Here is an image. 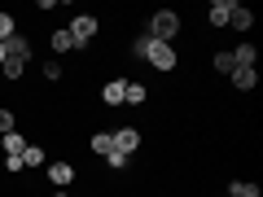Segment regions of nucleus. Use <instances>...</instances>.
I'll use <instances>...</instances> for the list:
<instances>
[{"label": "nucleus", "instance_id": "nucleus-5", "mask_svg": "<svg viewBox=\"0 0 263 197\" xmlns=\"http://www.w3.org/2000/svg\"><path fill=\"white\" fill-rule=\"evenodd\" d=\"M228 79H233V88H241V92H250V88L259 84V70H254V66H237V70H233Z\"/></svg>", "mask_w": 263, "mask_h": 197}, {"label": "nucleus", "instance_id": "nucleus-18", "mask_svg": "<svg viewBox=\"0 0 263 197\" xmlns=\"http://www.w3.org/2000/svg\"><path fill=\"white\" fill-rule=\"evenodd\" d=\"M215 70H219V75H233V70H237L233 53H215Z\"/></svg>", "mask_w": 263, "mask_h": 197}, {"label": "nucleus", "instance_id": "nucleus-22", "mask_svg": "<svg viewBox=\"0 0 263 197\" xmlns=\"http://www.w3.org/2000/svg\"><path fill=\"white\" fill-rule=\"evenodd\" d=\"M105 162H110V167L119 171V167H127V153H119V149H110V153H105Z\"/></svg>", "mask_w": 263, "mask_h": 197}, {"label": "nucleus", "instance_id": "nucleus-7", "mask_svg": "<svg viewBox=\"0 0 263 197\" xmlns=\"http://www.w3.org/2000/svg\"><path fill=\"white\" fill-rule=\"evenodd\" d=\"M233 5H237V0H215V5H211V13H206L211 27H228V13H233Z\"/></svg>", "mask_w": 263, "mask_h": 197}, {"label": "nucleus", "instance_id": "nucleus-4", "mask_svg": "<svg viewBox=\"0 0 263 197\" xmlns=\"http://www.w3.org/2000/svg\"><path fill=\"white\" fill-rule=\"evenodd\" d=\"M114 149H119V153L141 149V131H136V127H119V131H114Z\"/></svg>", "mask_w": 263, "mask_h": 197}, {"label": "nucleus", "instance_id": "nucleus-9", "mask_svg": "<svg viewBox=\"0 0 263 197\" xmlns=\"http://www.w3.org/2000/svg\"><path fill=\"white\" fill-rule=\"evenodd\" d=\"M228 27H237V31H250V27H254V13L246 9V5H233V13H228Z\"/></svg>", "mask_w": 263, "mask_h": 197}, {"label": "nucleus", "instance_id": "nucleus-13", "mask_svg": "<svg viewBox=\"0 0 263 197\" xmlns=\"http://www.w3.org/2000/svg\"><path fill=\"white\" fill-rule=\"evenodd\" d=\"M123 101L127 105H145V84H127L123 88Z\"/></svg>", "mask_w": 263, "mask_h": 197}, {"label": "nucleus", "instance_id": "nucleus-23", "mask_svg": "<svg viewBox=\"0 0 263 197\" xmlns=\"http://www.w3.org/2000/svg\"><path fill=\"white\" fill-rule=\"evenodd\" d=\"M44 79H62V62H44Z\"/></svg>", "mask_w": 263, "mask_h": 197}, {"label": "nucleus", "instance_id": "nucleus-16", "mask_svg": "<svg viewBox=\"0 0 263 197\" xmlns=\"http://www.w3.org/2000/svg\"><path fill=\"white\" fill-rule=\"evenodd\" d=\"M40 162H44V149L40 145H27L22 149V167H40Z\"/></svg>", "mask_w": 263, "mask_h": 197}, {"label": "nucleus", "instance_id": "nucleus-20", "mask_svg": "<svg viewBox=\"0 0 263 197\" xmlns=\"http://www.w3.org/2000/svg\"><path fill=\"white\" fill-rule=\"evenodd\" d=\"M9 131H18V119L9 110H0V136H9Z\"/></svg>", "mask_w": 263, "mask_h": 197}, {"label": "nucleus", "instance_id": "nucleus-3", "mask_svg": "<svg viewBox=\"0 0 263 197\" xmlns=\"http://www.w3.org/2000/svg\"><path fill=\"white\" fill-rule=\"evenodd\" d=\"M97 31H101V22H97V13H75V22L66 27V35L75 40V48H84L88 40L97 35Z\"/></svg>", "mask_w": 263, "mask_h": 197}, {"label": "nucleus", "instance_id": "nucleus-12", "mask_svg": "<svg viewBox=\"0 0 263 197\" xmlns=\"http://www.w3.org/2000/svg\"><path fill=\"white\" fill-rule=\"evenodd\" d=\"M254 57H259V53H254V44H237L233 48V62L237 66H254Z\"/></svg>", "mask_w": 263, "mask_h": 197}, {"label": "nucleus", "instance_id": "nucleus-1", "mask_svg": "<svg viewBox=\"0 0 263 197\" xmlns=\"http://www.w3.org/2000/svg\"><path fill=\"white\" fill-rule=\"evenodd\" d=\"M180 31V13H171V9H158L149 18V40H158V44H171V35Z\"/></svg>", "mask_w": 263, "mask_h": 197}, {"label": "nucleus", "instance_id": "nucleus-11", "mask_svg": "<svg viewBox=\"0 0 263 197\" xmlns=\"http://www.w3.org/2000/svg\"><path fill=\"white\" fill-rule=\"evenodd\" d=\"M22 149H27V141H22L18 131H9L5 136V158H22Z\"/></svg>", "mask_w": 263, "mask_h": 197}, {"label": "nucleus", "instance_id": "nucleus-24", "mask_svg": "<svg viewBox=\"0 0 263 197\" xmlns=\"http://www.w3.org/2000/svg\"><path fill=\"white\" fill-rule=\"evenodd\" d=\"M5 57H9V53H5V44H0V66H5Z\"/></svg>", "mask_w": 263, "mask_h": 197}, {"label": "nucleus", "instance_id": "nucleus-17", "mask_svg": "<svg viewBox=\"0 0 263 197\" xmlns=\"http://www.w3.org/2000/svg\"><path fill=\"white\" fill-rule=\"evenodd\" d=\"M48 44H53L57 53H70V48H75V40L66 35V31H53V40H48Z\"/></svg>", "mask_w": 263, "mask_h": 197}, {"label": "nucleus", "instance_id": "nucleus-15", "mask_svg": "<svg viewBox=\"0 0 263 197\" xmlns=\"http://www.w3.org/2000/svg\"><path fill=\"white\" fill-rule=\"evenodd\" d=\"M22 70H27V62H18V57H5V66H0V75H5V79H18Z\"/></svg>", "mask_w": 263, "mask_h": 197}, {"label": "nucleus", "instance_id": "nucleus-6", "mask_svg": "<svg viewBox=\"0 0 263 197\" xmlns=\"http://www.w3.org/2000/svg\"><path fill=\"white\" fill-rule=\"evenodd\" d=\"M5 53L18 57V62H27V57H31V40L27 35H9V40H5Z\"/></svg>", "mask_w": 263, "mask_h": 197}, {"label": "nucleus", "instance_id": "nucleus-10", "mask_svg": "<svg viewBox=\"0 0 263 197\" xmlns=\"http://www.w3.org/2000/svg\"><path fill=\"white\" fill-rule=\"evenodd\" d=\"M123 88H127V79H114V84H105V88H101V101H105V105H119V101H123Z\"/></svg>", "mask_w": 263, "mask_h": 197}, {"label": "nucleus", "instance_id": "nucleus-25", "mask_svg": "<svg viewBox=\"0 0 263 197\" xmlns=\"http://www.w3.org/2000/svg\"><path fill=\"white\" fill-rule=\"evenodd\" d=\"M53 197H70V193H66V188H57V193H53Z\"/></svg>", "mask_w": 263, "mask_h": 197}, {"label": "nucleus", "instance_id": "nucleus-2", "mask_svg": "<svg viewBox=\"0 0 263 197\" xmlns=\"http://www.w3.org/2000/svg\"><path fill=\"white\" fill-rule=\"evenodd\" d=\"M145 62H149L154 70H176V48H171V44H158V40L145 35Z\"/></svg>", "mask_w": 263, "mask_h": 197}, {"label": "nucleus", "instance_id": "nucleus-14", "mask_svg": "<svg viewBox=\"0 0 263 197\" xmlns=\"http://www.w3.org/2000/svg\"><path fill=\"white\" fill-rule=\"evenodd\" d=\"M228 197H259V188L246 184V180H233V184H228Z\"/></svg>", "mask_w": 263, "mask_h": 197}, {"label": "nucleus", "instance_id": "nucleus-19", "mask_svg": "<svg viewBox=\"0 0 263 197\" xmlns=\"http://www.w3.org/2000/svg\"><path fill=\"white\" fill-rule=\"evenodd\" d=\"M92 149H97V153L105 158V153L114 149V136H105V131H97V136H92Z\"/></svg>", "mask_w": 263, "mask_h": 197}, {"label": "nucleus", "instance_id": "nucleus-8", "mask_svg": "<svg viewBox=\"0 0 263 197\" xmlns=\"http://www.w3.org/2000/svg\"><path fill=\"white\" fill-rule=\"evenodd\" d=\"M48 180H53L57 188H66L70 180H75V171H70V162H48Z\"/></svg>", "mask_w": 263, "mask_h": 197}, {"label": "nucleus", "instance_id": "nucleus-21", "mask_svg": "<svg viewBox=\"0 0 263 197\" xmlns=\"http://www.w3.org/2000/svg\"><path fill=\"white\" fill-rule=\"evenodd\" d=\"M9 35H18V31H13V18H9V13H0V44H5Z\"/></svg>", "mask_w": 263, "mask_h": 197}, {"label": "nucleus", "instance_id": "nucleus-26", "mask_svg": "<svg viewBox=\"0 0 263 197\" xmlns=\"http://www.w3.org/2000/svg\"><path fill=\"white\" fill-rule=\"evenodd\" d=\"M224 197H228V193H224Z\"/></svg>", "mask_w": 263, "mask_h": 197}]
</instances>
